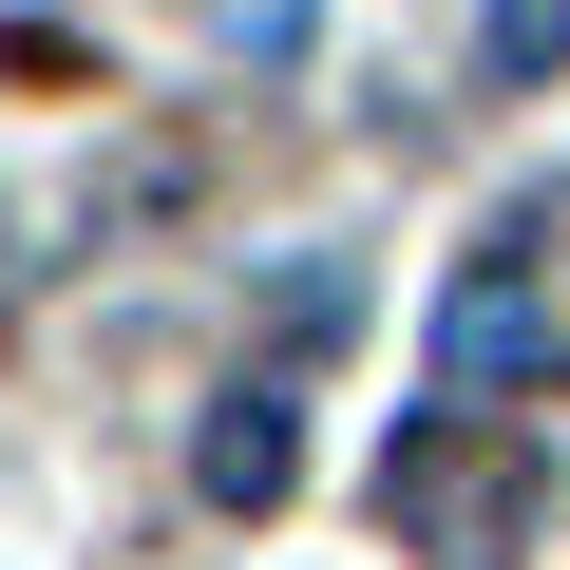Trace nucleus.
Returning <instances> with one entry per match:
<instances>
[{
  "label": "nucleus",
  "instance_id": "nucleus-1",
  "mask_svg": "<svg viewBox=\"0 0 570 570\" xmlns=\"http://www.w3.org/2000/svg\"><path fill=\"white\" fill-rule=\"evenodd\" d=\"M438 343H456V381H475V400H532V381L570 362V324L532 305L513 266H475V285H456V324H438Z\"/></svg>",
  "mask_w": 570,
  "mask_h": 570
},
{
  "label": "nucleus",
  "instance_id": "nucleus-2",
  "mask_svg": "<svg viewBox=\"0 0 570 570\" xmlns=\"http://www.w3.org/2000/svg\"><path fill=\"white\" fill-rule=\"evenodd\" d=\"M190 475H209V513H266L285 475H305V438H285V400L247 381V400H209V438H190Z\"/></svg>",
  "mask_w": 570,
  "mask_h": 570
},
{
  "label": "nucleus",
  "instance_id": "nucleus-3",
  "mask_svg": "<svg viewBox=\"0 0 570 570\" xmlns=\"http://www.w3.org/2000/svg\"><path fill=\"white\" fill-rule=\"evenodd\" d=\"M532 77H570V0H494L475 20V96H532Z\"/></svg>",
  "mask_w": 570,
  "mask_h": 570
}]
</instances>
